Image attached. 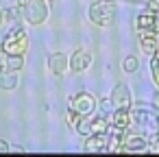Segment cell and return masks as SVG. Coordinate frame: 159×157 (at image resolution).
Returning a JSON list of instances; mask_svg holds the SVG:
<instances>
[{"mask_svg":"<svg viewBox=\"0 0 159 157\" xmlns=\"http://www.w3.org/2000/svg\"><path fill=\"white\" fill-rule=\"evenodd\" d=\"M29 46V37L24 29H13L11 33H7V37L2 39V50L7 55H24Z\"/></svg>","mask_w":159,"mask_h":157,"instance_id":"obj_1","label":"cell"},{"mask_svg":"<svg viewBox=\"0 0 159 157\" xmlns=\"http://www.w3.org/2000/svg\"><path fill=\"white\" fill-rule=\"evenodd\" d=\"M116 18V9L111 2H94L89 7V20L98 26H109Z\"/></svg>","mask_w":159,"mask_h":157,"instance_id":"obj_2","label":"cell"},{"mask_svg":"<svg viewBox=\"0 0 159 157\" xmlns=\"http://www.w3.org/2000/svg\"><path fill=\"white\" fill-rule=\"evenodd\" d=\"M24 16L31 24H42L48 18V7L44 0H26L24 5Z\"/></svg>","mask_w":159,"mask_h":157,"instance_id":"obj_3","label":"cell"},{"mask_svg":"<svg viewBox=\"0 0 159 157\" xmlns=\"http://www.w3.org/2000/svg\"><path fill=\"white\" fill-rule=\"evenodd\" d=\"M70 107L74 111H79L81 116H89V113L96 111V98L92 94H87V92H81V94L70 98Z\"/></svg>","mask_w":159,"mask_h":157,"instance_id":"obj_4","label":"cell"},{"mask_svg":"<svg viewBox=\"0 0 159 157\" xmlns=\"http://www.w3.org/2000/svg\"><path fill=\"white\" fill-rule=\"evenodd\" d=\"M111 103L116 109H131V92L126 85H116V90L111 92Z\"/></svg>","mask_w":159,"mask_h":157,"instance_id":"obj_5","label":"cell"},{"mask_svg":"<svg viewBox=\"0 0 159 157\" xmlns=\"http://www.w3.org/2000/svg\"><path fill=\"white\" fill-rule=\"evenodd\" d=\"M89 63H92V55H89V53H85V50H74V53H72V59L68 61V68H70L72 72H83V70L89 68Z\"/></svg>","mask_w":159,"mask_h":157,"instance_id":"obj_6","label":"cell"},{"mask_svg":"<svg viewBox=\"0 0 159 157\" xmlns=\"http://www.w3.org/2000/svg\"><path fill=\"white\" fill-rule=\"evenodd\" d=\"M139 46L146 55H155L159 48V35L155 31H139Z\"/></svg>","mask_w":159,"mask_h":157,"instance_id":"obj_7","label":"cell"},{"mask_svg":"<svg viewBox=\"0 0 159 157\" xmlns=\"http://www.w3.org/2000/svg\"><path fill=\"white\" fill-rule=\"evenodd\" d=\"M107 146H109V140L105 133H89L85 142V150L89 153H107Z\"/></svg>","mask_w":159,"mask_h":157,"instance_id":"obj_8","label":"cell"},{"mask_svg":"<svg viewBox=\"0 0 159 157\" xmlns=\"http://www.w3.org/2000/svg\"><path fill=\"white\" fill-rule=\"evenodd\" d=\"M66 68H68V57H66L63 53L50 55V59H48V70H50V74L61 76V74L66 72Z\"/></svg>","mask_w":159,"mask_h":157,"instance_id":"obj_9","label":"cell"},{"mask_svg":"<svg viewBox=\"0 0 159 157\" xmlns=\"http://www.w3.org/2000/svg\"><path fill=\"white\" fill-rule=\"evenodd\" d=\"M155 26H157L155 11H146L137 16V31H155Z\"/></svg>","mask_w":159,"mask_h":157,"instance_id":"obj_10","label":"cell"},{"mask_svg":"<svg viewBox=\"0 0 159 157\" xmlns=\"http://www.w3.org/2000/svg\"><path fill=\"white\" fill-rule=\"evenodd\" d=\"M124 148L126 150H133V153H144V148H146V140L144 137H139V135H129L126 140H124Z\"/></svg>","mask_w":159,"mask_h":157,"instance_id":"obj_11","label":"cell"},{"mask_svg":"<svg viewBox=\"0 0 159 157\" xmlns=\"http://www.w3.org/2000/svg\"><path fill=\"white\" fill-rule=\"evenodd\" d=\"M113 124L122 127V129H129L131 127V113H129V109H116L113 111Z\"/></svg>","mask_w":159,"mask_h":157,"instance_id":"obj_12","label":"cell"},{"mask_svg":"<svg viewBox=\"0 0 159 157\" xmlns=\"http://www.w3.org/2000/svg\"><path fill=\"white\" fill-rule=\"evenodd\" d=\"M16 85H18L16 70H9L7 74H0V87H2V90H16Z\"/></svg>","mask_w":159,"mask_h":157,"instance_id":"obj_13","label":"cell"},{"mask_svg":"<svg viewBox=\"0 0 159 157\" xmlns=\"http://www.w3.org/2000/svg\"><path fill=\"white\" fill-rule=\"evenodd\" d=\"M7 66H9V70H22V66H24V57H22V55H9Z\"/></svg>","mask_w":159,"mask_h":157,"instance_id":"obj_14","label":"cell"},{"mask_svg":"<svg viewBox=\"0 0 159 157\" xmlns=\"http://www.w3.org/2000/svg\"><path fill=\"white\" fill-rule=\"evenodd\" d=\"M76 131H79L81 135H89V133H92V122H89L87 116H81V120H79V124H76Z\"/></svg>","mask_w":159,"mask_h":157,"instance_id":"obj_15","label":"cell"},{"mask_svg":"<svg viewBox=\"0 0 159 157\" xmlns=\"http://www.w3.org/2000/svg\"><path fill=\"white\" fill-rule=\"evenodd\" d=\"M92 133H107V120L105 118L92 120Z\"/></svg>","mask_w":159,"mask_h":157,"instance_id":"obj_16","label":"cell"},{"mask_svg":"<svg viewBox=\"0 0 159 157\" xmlns=\"http://www.w3.org/2000/svg\"><path fill=\"white\" fill-rule=\"evenodd\" d=\"M137 57H124V61H122V68H124V72H135L137 70Z\"/></svg>","mask_w":159,"mask_h":157,"instance_id":"obj_17","label":"cell"},{"mask_svg":"<svg viewBox=\"0 0 159 157\" xmlns=\"http://www.w3.org/2000/svg\"><path fill=\"white\" fill-rule=\"evenodd\" d=\"M79 120H81V113H79V111H74V109L70 107V111H68V124H70V127H76V124H79Z\"/></svg>","mask_w":159,"mask_h":157,"instance_id":"obj_18","label":"cell"},{"mask_svg":"<svg viewBox=\"0 0 159 157\" xmlns=\"http://www.w3.org/2000/svg\"><path fill=\"white\" fill-rule=\"evenodd\" d=\"M148 7L150 11H159V0H148Z\"/></svg>","mask_w":159,"mask_h":157,"instance_id":"obj_19","label":"cell"},{"mask_svg":"<svg viewBox=\"0 0 159 157\" xmlns=\"http://www.w3.org/2000/svg\"><path fill=\"white\" fill-rule=\"evenodd\" d=\"M7 150H9V144L5 140H0V153H7Z\"/></svg>","mask_w":159,"mask_h":157,"instance_id":"obj_20","label":"cell"},{"mask_svg":"<svg viewBox=\"0 0 159 157\" xmlns=\"http://www.w3.org/2000/svg\"><path fill=\"white\" fill-rule=\"evenodd\" d=\"M111 105H113L111 100H102V103H100V107H102V111H107V109H109Z\"/></svg>","mask_w":159,"mask_h":157,"instance_id":"obj_21","label":"cell"},{"mask_svg":"<svg viewBox=\"0 0 159 157\" xmlns=\"http://www.w3.org/2000/svg\"><path fill=\"white\" fill-rule=\"evenodd\" d=\"M24 5H26V0H13V7H22L24 9Z\"/></svg>","mask_w":159,"mask_h":157,"instance_id":"obj_22","label":"cell"},{"mask_svg":"<svg viewBox=\"0 0 159 157\" xmlns=\"http://www.w3.org/2000/svg\"><path fill=\"white\" fill-rule=\"evenodd\" d=\"M152 105H155V107H157V109H159V94H157V96H155V100H152Z\"/></svg>","mask_w":159,"mask_h":157,"instance_id":"obj_23","label":"cell"},{"mask_svg":"<svg viewBox=\"0 0 159 157\" xmlns=\"http://www.w3.org/2000/svg\"><path fill=\"white\" fill-rule=\"evenodd\" d=\"M155 142H157V146H159V131H157V135H155Z\"/></svg>","mask_w":159,"mask_h":157,"instance_id":"obj_24","label":"cell"},{"mask_svg":"<svg viewBox=\"0 0 159 157\" xmlns=\"http://www.w3.org/2000/svg\"><path fill=\"white\" fill-rule=\"evenodd\" d=\"M2 18H5V16H2V11H0V24H2Z\"/></svg>","mask_w":159,"mask_h":157,"instance_id":"obj_25","label":"cell"},{"mask_svg":"<svg viewBox=\"0 0 159 157\" xmlns=\"http://www.w3.org/2000/svg\"><path fill=\"white\" fill-rule=\"evenodd\" d=\"M0 68H2V61H0Z\"/></svg>","mask_w":159,"mask_h":157,"instance_id":"obj_26","label":"cell"}]
</instances>
